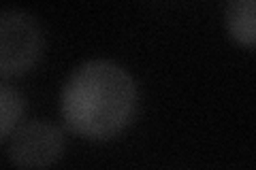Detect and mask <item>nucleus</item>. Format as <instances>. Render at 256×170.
<instances>
[{"label": "nucleus", "instance_id": "f257e3e1", "mask_svg": "<svg viewBox=\"0 0 256 170\" xmlns=\"http://www.w3.org/2000/svg\"><path fill=\"white\" fill-rule=\"evenodd\" d=\"M139 104L134 77L114 60H86L60 92L62 119L88 141H109L130 124Z\"/></svg>", "mask_w": 256, "mask_h": 170}, {"label": "nucleus", "instance_id": "f03ea898", "mask_svg": "<svg viewBox=\"0 0 256 170\" xmlns=\"http://www.w3.org/2000/svg\"><path fill=\"white\" fill-rule=\"evenodd\" d=\"M43 53V30L36 17L9 6L0 13V75L2 81L28 72Z\"/></svg>", "mask_w": 256, "mask_h": 170}, {"label": "nucleus", "instance_id": "7ed1b4c3", "mask_svg": "<svg viewBox=\"0 0 256 170\" xmlns=\"http://www.w3.org/2000/svg\"><path fill=\"white\" fill-rule=\"evenodd\" d=\"M6 158L20 170H43L62 158L66 136L60 126L45 119H30L20 124L4 141Z\"/></svg>", "mask_w": 256, "mask_h": 170}, {"label": "nucleus", "instance_id": "20e7f679", "mask_svg": "<svg viewBox=\"0 0 256 170\" xmlns=\"http://www.w3.org/2000/svg\"><path fill=\"white\" fill-rule=\"evenodd\" d=\"M224 26L235 43L256 49V0H230L226 2Z\"/></svg>", "mask_w": 256, "mask_h": 170}, {"label": "nucleus", "instance_id": "39448f33", "mask_svg": "<svg viewBox=\"0 0 256 170\" xmlns=\"http://www.w3.org/2000/svg\"><path fill=\"white\" fill-rule=\"evenodd\" d=\"M24 111H26V100H24V96L20 90H15V87L9 83V81H2L0 83V139L2 143L9 139L11 132L15 128L20 126V119L24 115Z\"/></svg>", "mask_w": 256, "mask_h": 170}]
</instances>
